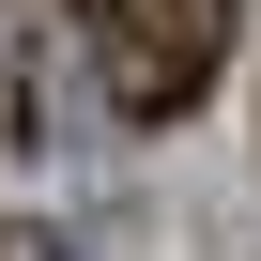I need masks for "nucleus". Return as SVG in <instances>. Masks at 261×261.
<instances>
[{"label": "nucleus", "mask_w": 261, "mask_h": 261, "mask_svg": "<svg viewBox=\"0 0 261 261\" xmlns=\"http://www.w3.org/2000/svg\"><path fill=\"white\" fill-rule=\"evenodd\" d=\"M123 16H139V0H77V31H123Z\"/></svg>", "instance_id": "nucleus-2"}, {"label": "nucleus", "mask_w": 261, "mask_h": 261, "mask_svg": "<svg viewBox=\"0 0 261 261\" xmlns=\"http://www.w3.org/2000/svg\"><path fill=\"white\" fill-rule=\"evenodd\" d=\"M92 46H108V108L123 123H185L230 77V0H139V16L92 31Z\"/></svg>", "instance_id": "nucleus-1"}]
</instances>
